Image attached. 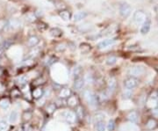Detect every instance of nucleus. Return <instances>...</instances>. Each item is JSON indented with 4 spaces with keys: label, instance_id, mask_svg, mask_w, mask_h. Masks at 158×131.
<instances>
[{
    "label": "nucleus",
    "instance_id": "32",
    "mask_svg": "<svg viewBox=\"0 0 158 131\" xmlns=\"http://www.w3.org/2000/svg\"><path fill=\"white\" fill-rule=\"evenodd\" d=\"M6 128H7V122L5 121H0V131H5Z\"/></svg>",
    "mask_w": 158,
    "mask_h": 131
},
{
    "label": "nucleus",
    "instance_id": "5",
    "mask_svg": "<svg viewBox=\"0 0 158 131\" xmlns=\"http://www.w3.org/2000/svg\"><path fill=\"white\" fill-rule=\"evenodd\" d=\"M144 72H145V69L142 66H134L130 68L128 71V74L131 77H134L142 75Z\"/></svg>",
    "mask_w": 158,
    "mask_h": 131
},
{
    "label": "nucleus",
    "instance_id": "30",
    "mask_svg": "<svg viewBox=\"0 0 158 131\" xmlns=\"http://www.w3.org/2000/svg\"><path fill=\"white\" fill-rule=\"evenodd\" d=\"M94 119H95V121L96 122L100 121H104V114H103L102 113H98L95 114Z\"/></svg>",
    "mask_w": 158,
    "mask_h": 131
},
{
    "label": "nucleus",
    "instance_id": "7",
    "mask_svg": "<svg viewBox=\"0 0 158 131\" xmlns=\"http://www.w3.org/2000/svg\"><path fill=\"white\" fill-rule=\"evenodd\" d=\"M115 41H116L115 38H108V39H105V40H103L102 41H100L97 47L98 50H103V48H106L113 45L115 43Z\"/></svg>",
    "mask_w": 158,
    "mask_h": 131
},
{
    "label": "nucleus",
    "instance_id": "26",
    "mask_svg": "<svg viewBox=\"0 0 158 131\" xmlns=\"http://www.w3.org/2000/svg\"><path fill=\"white\" fill-rule=\"evenodd\" d=\"M17 82L20 86H25L27 83V77L26 76H20L17 78Z\"/></svg>",
    "mask_w": 158,
    "mask_h": 131
},
{
    "label": "nucleus",
    "instance_id": "40",
    "mask_svg": "<svg viewBox=\"0 0 158 131\" xmlns=\"http://www.w3.org/2000/svg\"><path fill=\"white\" fill-rule=\"evenodd\" d=\"M0 37H1V36H0Z\"/></svg>",
    "mask_w": 158,
    "mask_h": 131
},
{
    "label": "nucleus",
    "instance_id": "29",
    "mask_svg": "<svg viewBox=\"0 0 158 131\" xmlns=\"http://www.w3.org/2000/svg\"><path fill=\"white\" fill-rule=\"evenodd\" d=\"M106 128L108 131H113L115 129V121L113 120H109L107 126H106Z\"/></svg>",
    "mask_w": 158,
    "mask_h": 131
},
{
    "label": "nucleus",
    "instance_id": "18",
    "mask_svg": "<svg viewBox=\"0 0 158 131\" xmlns=\"http://www.w3.org/2000/svg\"><path fill=\"white\" fill-rule=\"evenodd\" d=\"M50 35L53 36V37H61L62 35V31L57 27H55V28H52L50 30Z\"/></svg>",
    "mask_w": 158,
    "mask_h": 131
},
{
    "label": "nucleus",
    "instance_id": "39",
    "mask_svg": "<svg viewBox=\"0 0 158 131\" xmlns=\"http://www.w3.org/2000/svg\"><path fill=\"white\" fill-rule=\"evenodd\" d=\"M17 131H21V130H20V129H19V130H17Z\"/></svg>",
    "mask_w": 158,
    "mask_h": 131
},
{
    "label": "nucleus",
    "instance_id": "17",
    "mask_svg": "<svg viewBox=\"0 0 158 131\" xmlns=\"http://www.w3.org/2000/svg\"><path fill=\"white\" fill-rule=\"evenodd\" d=\"M78 103V100H77V98L76 96H69L68 98V101H67V104L70 107H76Z\"/></svg>",
    "mask_w": 158,
    "mask_h": 131
},
{
    "label": "nucleus",
    "instance_id": "3",
    "mask_svg": "<svg viewBox=\"0 0 158 131\" xmlns=\"http://www.w3.org/2000/svg\"><path fill=\"white\" fill-rule=\"evenodd\" d=\"M62 116L63 117V119L70 123V124H73L76 122L77 121V115H76V113L72 111H64L62 113Z\"/></svg>",
    "mask_w": 158,
    "mask_h": 131
},
{
    "label": "nucleus",
    "instance_id": "1",
    "mask_svg": "<svg viewBox=\"0 0 158 131\" xmlns=\"http://www.w3.org/2000/svg\"><path fill=\"white\" fill-rule=\"evenodd\" d=\"M83 95H84L85 100L88 101V103H89L91 106L95 107V106L98 105V97L97 95H95L93 92H92L90 91H85Z\"/></svg>",
    "mask_w": 158,
    "mask_h": 131
},
{
    "label": "nucleus",
    "instance_id": "9",
    "mask_svg": "<svg viewBox=\"0 0 158 131\" xmlns=\"http://www.w3.org/2000/svg\"><path fill=\"white\" fill-rule=\"evenodd\" d=\"M150 27H151V20L149 18H146L145 21L142 23V28H140V33L142 35H147L150 30Z\"/></svg>",
    "mask_w": 158,
    "mask_h": 131
},
{
    "label": "nucleus",
    "instance_id": "2",
    "mask_svg": "<svg viewBox=\"0 0 158 131\" xmlns=\"http://www.w3.org/2000/svg\"><path fill=\"white\" fill-rule=\"evenodd\" d=\"M138 85H139V80L137 77H130L124 81V86L127 90L134 89L135 87L138 86Z\"/></svg>",
    "mask_w": 158,
    "mask_h": 131
},
{
    "label": "nucleus",
    "instance_id": "28",
    "mask_svg": "<svg viewBox=\"0 0 158 131\" xmlns=\"http://www.w3.org/2000/svg\"><path fill=\"white\" fill-rule=\"evenodd\" d=\"M96 127H97L98 131H105V124H104V121H98L96 124Z\"/></svg>",
    "mask_w": 158,
    "mask_h": 131
},
{
    "label": "nucleus",
    "instance_id": "6",
    "mask_svg": "<svg viewBox=\"0 0 158 131\" xmlns=\"http://www.w3.org/2000/svg\"><path fill=\"white\" fill-rule=\"evenodd\" d=\"M146 20V14L142 11H137L134 14V21L136 24H142Z\"/></svg>",
    "mask_w": 158,
    "mask_h": 131
},
{
    "label": "nucleus",
    "instance_id": "20",
    "mask_svg": "<svg viewBox=\"0 0 158 131\" xmlns=\"http://www.w3.org/2000/svg\"><path fill=\"white\" fill-rule=\"evenodd\" d=\"M76 115L77 117H78L79 119H83L84 117V110L83 107L82 106H77L76 108Z\"/></svg>",
    "mask_w": 158,
    "mask_h": 131
},
{
    "label": "nucleus",
    "instance_id": "15",
    "mask_svg": "<svg viewBox=\"0 0 158 131\" xmlns=\"http://www.w3.org/2000/svg\"><path fill=\"white\" fill-rule=\"evenodd\" d=\"M138 117H139V115H138V113H137L135 111H132V112H130V113H128V115H127V119H128L132 123H135V122H137V121H138Z\"/></svg>",
    "mask_w": 158,
    "mask_h": 131
},
{
    "label": "nucleus",
    "instance_id": "35",
    "mask_svg": "<svg viewBox=\"0 0 158 131\" xmlns=\"http://www.w3.org/2000/svg\"><path fill=\"white\" fill-rule=\"evenodd\" d=\"M20 94V91H19V90L14 89V90H12V95L13 97H17V96H19Z\"/></svg>",
    "mask_w": 158,
    "mask_h": 131
},
{
    "label": "nucleus",
    "instance_id": "16",
    "mask_svg": "<svg viewBox=\"0 0 158 131\" xmlns=\"http://www.w3.org/2000/svg\"><path fill=\"white\" fill-rule=\"evenodd\" d=\"M18 119H19V113H18L16 110H13L9 115V121L11 123H15L17 122Z\"/></svg>",
    "mask_w": 158,
    "mask_h": 131
},
{
    "label": "nucleus",
    "instance_id": "23",
    "mask_svg": "<svg viewBox=\"0 0 158 131\" xmlns=\"http://www.w3.org/2000/svg\"><path fill=\"white\" fill-rule=\"evenodd\" d=\"M81 73H82V68L80 66H76L73 69L72 74H73V77H74L75 79L77 78V77H81Z\"/></svg>",
    "mask_w": 158,
    "mask_h": 131
},
{
    "label": "nucleus",
    "instance_id": "36",
    "mask_svg": "<svg viewBox=\"0 0 158 131\" xmlns=\"http://www.w3.org/2000/svg\"><path fill=\"white\" fill-rule=\"evenodd\" d=\"M23 128H24V131H33V128L29 124H25Z\"/></svg>",
    "mask_w": 158,
    "mask_h": 131
},
{
    "label": "nucleus",
    "instance_id": "22",
    "mask_svg": "<svg viewBox=\"0 0 158 131\" xmlns=\"http://www.w3.org/2000/svg\"><path fill=\"white\" fill-rule=\"evenodd\" d=\"M10 100L8 99H3L0 100V107L4 110H7L10 107Z\"/></svg>",
    "mask_w": 158,
    "mask_h": 131
},
{
    "label": "nucleus",
    "instance_id": "38",
    "mask_svg": "<svg viewBox=\"0 0 158 131\" xmlns=\"http://www.w3.org/2000/svg\"><path fill=\"white\" fill-rule=\"evenodd\" d=\"M1 73H2V71H1V70H0V74H1Z\"/></svg>",
    "mask_w": 158,
    "mask_h": 131
},
{
    "label": "nucleus",
    "instance_id": "11",
    "mask_svg": "<svg viewBox=\"0 0 158 131\" xmlns=\"http://www.w3.org/2000/svg\"><path fill=\"white\" fill-rule=\"evenodd\" d=\"M39 42H40V39L38 36L32 35L31 37H29V39L27 41V45L31 48H34L39 44Z\"/></svg>",
    "mask_w": 158,
    "mask_h": 131
},
{
    "label": "nucleus",
    "instance_id": "14",
    "mask_svg": "<svg viewBox=\"0 0 158 131\" xmlns=\"http://www.w3.org/2000/svg\"><path fill=\"white\" fill-rule=\"evenodd\" d=\"M59 96L61 99H66V98H68L69 96H71V91L68 88H62L60 91Z\"/></svg>",
    "mask_w": 158,
    "mask_h": 131
},
{
    "label": "nucleus",
    "instance_id": "34",
    "mask_svg": "<svg viewBox=\"0 0 158 131\" xmlns=\"http://www.w3.org/2000/svg\"><path fill=\"white\" fill-rule=\"evenodd\" d=\"M56 58L55 57H50V58H48V60H47V65H51V64H53L56 61Z\"/></svg>",
    "mask_w": 158,
    "mask_h": 131
},
{
    "label": "nucleus",
    "instance_id": "19",
    "mask_svg": "<svg viewBox=\"0 0 158 131\" xmlns=\"http://www.w3.org/2000/svg\"><path fill=\"white\" fill-rule=\"evenodd\" d=\"M43 94H44V92H43V89L41 88H36L33 92V96L34 99H40V98L43 96Z\"/></svg>",
    "mask_w": 158,
    "mask_h": 131
},
{
    "label": "nucleus",
    "instance_id": "4",
    "mask_svg": "<svg viewBox=\"0 0 158 131\" xmlns=\"http://www.w3.org/2000/svg\"><path fill=\"white\" fill-rule=\"evenodd\" d=\"M131 12H132V7L130 5H128L127 3L122 4L119 6V13L123 18H127L131 14Z\"/></svg>",
    "mask_w": 158,
    "mask_h": 131
},
{
    "label": "nucleus",
    "instance_id": "21",
    "mask_svg": "<svg viewBox=\"0 0 158 131\" xmlns=\"http://www.w3.org/2000/svg\"><path fill=\"white\" fill-rule=\"evenodd\" d=\"M87 16V13L85 12H78L77 13H76L74 15V20L75 21H80L82 20H83Z\"/></svg>",
    "mask_w": 158,
    "mask_h": 131
},
{
    "label": "nucleus",
    "instance_id": "8",
    "mask_svg": "<svg viewBox=\"0 0 158 131\" xmlns=\"http://www.w3.org/2000/svg\"><path fill=\"white\" fill-rule=\"evenodd\" d=\"M20 26V21H19L18 20H12L6 22V24L5 25V30L10 31V30H14L18 27Z\"/></svg>",
    "mask_w": 158,
    "mask_h": 131
},
{
    "label": "nucleus",
    "instance_id": "37",
    "mask_svg": "<svg viewBox=\"0 0 158 131\" xmlns=\"http://www.w3.org/2000/svg\"><path fill=\"white\" fill-rule=\"evenodd\" d=\"M152 114H153V115H154L155 117L158 118V107L154 108V109L152 110Z\"/></svg>",
    "mask_w": 158,
    "mask_h": 131
},
{
    "label": "nucleus",
    "instance_id": "25",
    "mask_svg": "<svg viewBox=\"0 0 158 131\" xmlns=\"http://www.w3.org/2000/svg\"><path fill=\"white\" fill-rule=\"evenodd\" d=\"M117 57L114 56H111L106 59V64L109 65V66H112V65H114L117 62Z\"/></svg>",
    "mask_w": 158,
    "mask_h": 131
},
{
    "label": "nucleus",
    "instance_id": "12",
    "mask_svg": "<svg viewBox=\"0 0 158 131\" xmlns=\"http://www.w3.org/2000/svg\"><path fill=\"white\" fill-rule=\"evenodd\" d=\"M116 86H117V83H116L115 78H111L108 82V88H107V92H108L109 95L112 94L115 91Z\"/></svg>",
    "mask_w": 158,
    "mask_h": 131
},
{
    "label": "nucleus",
    "instance_id": "24",
    "mask_svg": "<svg viewBox=\"0 0 158 131\" xmlns=\"http://www.w3.org/2000/svg\"><path fill=\"white\" fill-rule=\"evenodd\" d=\"M156 126H157V122H156L155 120H153V119L149 120V121L147 122V124H146V127H147V128H149V129H154V128H156Z\"/></svg>",
    "mask_w": 158,
    "mask_h": 131
},
{
    "label": "nucleus",
    "instance_id": "31",
    "mask_svg": "<svg viewBox=\"0 0 158 131\" xmlns=\"http://www.w3.org/2000/svg\"><path fill=\"white\" fill-rule=\"evenodd\" d=\"M132 95H133L132 91H131V90H127V91H126L124 93H123V99H125V100L130 99Z\"/></svg>",
    "mask_w": 158,
    "mask_h": 131
},
{
    "label": "nucleus",
    "instance_id": "27",
    "mask_svg": "<svg viewBox=\"0 0 158 131\" xmlns=\"http://www.w3.org/2000/svg\"><path fill=\"white\" fill-rule=\"evenodd\" d=\"M56 103H50V104H48L47 106V108H46V110H47V112L48 113H54L55 112V110L56 109Z\"/></svg>",
    "mask_w": 158,
    "mask_h": 131
},
{
    "label": "nucleus",
    "instance_id": "33",
    "mask_svg": "<svg viewBox=\"0 0 158 131\" xmlns=\"http://www.w3.org/2000/svg\"><path fill=\"white\" fill-rule=\"evenodd\" d=\"M31 117H32V113L31 112H25L24 113V114H23V119L25 120V121H29L30 119H31Z\"/></svg>",
    "mask_w": 158,
    "mask_h": 131
},
{
    "label": "nucleus",
    "instance_id": "10",
    "mask_svg": "<svg viewBox=\"0 0 158 131\" xmlns=\"http://www.w3.org/2000/svg\"><path fill=\"white\" fill-rule=\"evenodd\" d=\"M85 85V79L82 77H77L75 79V82H74V88L77 90V91H80L83 88Z\"/></svg>",
    "mask_w": 158,
    "mask_h": 131
},
{
    "label": "nucleus",
    "instance_id": "13",
    "mask_svg": "<svg viewBox=\"0 0 158 131\" xmlns=\"http://www.w3.org/2000/svg\"><path fill=\"white\" fill-rule=\"evenodd\" d=\"M59 16L64 20V21H68L71 19V13L70 12L67 11V10H62L59 12Z\"/></svg>",
    "mask_w": 158,
    "mask_h": 131
}]
</instances>
